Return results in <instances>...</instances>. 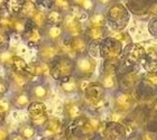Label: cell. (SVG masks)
<instances>
[{
	"label": "cell",
	"instance_id": "cell-1",
	"mask_svg": "<svg viewBox=\"0 0 157 140\" xmlns=\"http://www.w3.org/2000/svg\"><path fill=\"white\" fill-rule=\"evenodd\" d=\"M75 72V63L67 55H59L52 63H49V76L55 81H62L72 76Z\"/></svg>",
	"mask_w": 157,
	"mask_h": 140
},
{
	"label": "cell",
	"instance_id": "cell-2",
	"mask_svg": "<svg viewBox=\"0 0 157 140\" xmlns=\"http://www.w3.org/2000/svg\"><path fill=\"white\" fill-rule=\"evenodd\" d=\"M107 23L113 30L120 32L127 26L129 21V13L122 3H113L105 15Z\"/></svg>",
	"mask_w": 157,
	"mask_h": 140
},
{
	"label": "cell",
	"instance_id": "cell-3",
	"mask_svg": "<svg viewBox=\"0 0 157 140\" xmlns=\"http://www.w3.org/2000/svg\"><path fill=\"white\" fill-rule=\"evenodd\" d=\"M27 112L30 119V123L35 128H43L48 119L47 108L42 101L35 100L34 102H30L29 105L27 107Z\"/></svg>",
	"mask_w": 157,
	"mask_h": 140
},
{
	"label": "cell",
	"instance_id": "cell-4",
	"mask_svg": "<svg viewBox=\"0 0 157 140\" xmlns=\"http://www.w3.org/2000/svg\"><path fill=\"white\" fill-rule=\"evenodd\" d=\"M122 53V44L115 37H105L99 44V55L105 59H118Z\"/></svg>",
	"mask_w": 157,
	"mask_h": 140
},
{
	"label": "cell",
	"instance_id": "cell-5",
	"mask_svg": "<svg viewBox=\"0 0 157 140\" xmlns=\"http://www.w3.org/2000/svg\"><path fill=\"white\" fill-rule=\"evenodd\" d=\"M118 67H119V61L118 59H105L103 64V72H102L101 83L107 89H113L118 84Z\"/></svg>",
	"mask_w": 157,
	"mask_h": 140
},
{
	"label": "cell",
	"instance_id": "cell-6",
	"mask_svg": "<svg viewBox=\"0 0 157 140\" xmlns=\"http://www.w3.org/2000/svg\"><path fill=\"white\" fill-rule=\"evenodd\" d=\"M84 96L89 104L98 108L102 105L103 99L105 96V88L100 82L89 83L84 90Z\"/></svg>",
	"mask_w": 157,
	"mask_h": 140
},
{
	"label": "cell",
	"instance_id": "cell-7",
	"mask_svg": "<svg viewBox=\"0 0 157 140\" xmlns=\"http://www.w3.org/2000/svg\"><path fill=\"white\" fill-rule=\"evenodd\" d=\"M61 49L57 43H53L44 39V42L37 48V57L44 63H52L59 55H61Z\"/></svg>",
	"mask_w": 157,
	"mask_h": 140
},
{
	"label": "cell",
	"instance_id": "cell-8",
	"mask_svg": "<svg viewBox=\"0 0 157 140\" xmlns=\"http://www.w3.org/2000/svg\"><path fill=\"white\" fill-rule=\"evenodd\" d=\"M75 63V72L81 78H90L95 71V61L91 55L89 54H82L76 56Z\"/></svg>",
	"mask_w": 157,
	"mask_h": 140
},
{
	"label": "cell",
	"instance_id": "cell-9",
	"mask_svg": "<svg viewBox=\"0 0 157 140\" xmlns=\"http://www.w3.org/2000/svg\"><path fill=\"white\" fill-rule=\"evenodd\" d=\"M7 70V81L9 82V85L13 86L16 91H24L27 90L30 84V78L25 73L15 71L11 67H8Z\"/></svg>",
	"mask_w": 157,
	"mask_h": 140
},
{
	"label": "cell",
	"instance_id": "cell-10",
	"mask_svg": "<svg viewBox=\"0 0 157 140\" xmlns=\"http://www.w3.org/2000/svg\"><path fill=\"white\" fill-rule=\"evenodd\" d=\"M30 23V21H29ZM21 39L24 43L26 44L30 48H38V46L44 42V34H43V29L37 28L34 25L30 24L28 28L25 30V33L20 35Z\"/></svg>",
	"mask_w": 157,
	"mask_h": 140
},
{
	"label": "cell",
	"instance_id": "cell-11",
	"mask_svg": "<svg viewBox=\"0 0 157 140\" xmlns=\"http://www.w3.org/2000/svg\"><path fill=\"white\" fill-rule=\"evenodd\" d=\"M103 136L105 140H124L127 137L126 126L117 121H110L105 126Z\"/></svg>",
	"mask_w": 157,
	"mask_h": 140
},
{
	"label": "cell",
	"instance_id": "cell-12",
	"mask_svg": "<svg viewBox=\"0 0 157 140\" xmlns=\"http://www.w3.org/2000/svg\"><path fill=\"white\" fill-rule=\"evenodd\" d=\"M26 74L30 78V82H34L35 80L43 78L49 75V64L44 63L42 61L37 59L36 62L28 63Z\"/></svg>",
	"mask_w": 157,
	"mask_h": 140
},
{
	"label": "cell",
	"instance_id": "cell-13",
	"mask_svg": "<svg viewBox=\"0 0 157 140\" xmlns=\"http://www.w3.org/2000/svg\"><path fill=\"white\" fill-rule=\"evenodd\" d=\"M62 27L64 29V33L67 34L70 37L81 35L82 34V24L78 17L72 15L71 13H65L63 19Z\"/></svg>",
	"mask_w": 157,
	"mask_h": 140
},
{
	"label": "cell",
	"instance_id": "cell-14",
	"mask_svg": "<svg viewBox=\"0 0 157 140\" xmlns=\"http://www.w3.org/2000/svg\"><path fill=\"white\" fill-rule=\"evenodd\" d=\"M145 52L144 47L139 44H129V45L126 46V49H124V62L128 63V64H137L140 61H143L144 59Z\"/></svg>",
	"mask_w": 157,
	"mask_h": 140
},
{
	"label": "cell",
	"instance_id": "cell-15",
	"mask_svg": "<svg viewBox=\"0 0 157 140\" xmlns=\"http://www.w3.org/2000/svg\"><path fill=\"white\" fill-rule=\"evenodd\" d=\"M134 94H131L130 92L122 91L118 93L115 98V107L117 109V112H124V111L130 110L135 104Z\"/></svg>",
	"mask_w": 157,
	"mask_h": 140
},
{
	"label": "cell",
	"instance_id": "cell-16",
	"mask_svg": "<svg viewBox=\"0 0 157 140\" xmlns=\"http://www.w3.org/2000/svg\"><path fill=\"white\" fill-rule=\"evenodd\" d=\"M43 129L46 137H59L64 134V126L59 118H48Z\"/></svg>",
	"mask_w": 157,
	"mask_h": 140
},
{
	"label": "cell",
	"instance_id": "cell-17",
	"mask_svg": "<svg viewBox=\"0 0 157 140\" xmlns=\"http://www.w3.org/2000/svg\"><path fill=\"white\" fill-rule=\"evenodd\" d=\"M69 42L74 56L86 54L89 47V40L85 36H83L81 34V35L74 36V37H70Z\"/></svg>",
	"mask_w": 157,
	"mask_h": 140
},
{
	"label": "cell",
	"instance_id": "cell-18",
	"mask_svg": "<svg viewBox=\"0 0 157 140\" xmlns=\"http://www.w3.org/2000/svg\"><path fill=\"white\" fill-rule=\"evenodd\" d=\"M44 38L53 43H59L64 38V29L62 25H46L43 28Z\"/></svg>",
	"mask_w": 157,
	"mask_h": 140
},
{
	"label": "cell",
	"instance_id": "cell-19",
	"mask_svg": "<svg viewBox=\"0 0 157 140\" xmlns=\"http://www.w3.org/2000/svg\"><path fill=\"white\" fill-rule=\"evenodd\" d=\"M27 91H28L32 99H35L37 101H43L44 99L48 96L49 90L47 88V85L45 83H43V82H36V83L30 82Z\"/></svg>",
	"mask_w": 157,
	"mask_h": 140
},
{
	"label": "cell",
	"instance_id": "cell-20",
	"mask_svg": "<svg viewBox=\"0 0 157 140\" xmlns=\"http://www.w3.org/2000/svg\"><path fill=\"white\" fill-rule=\"evenodd\" d=\"M10 102H11V105L15 107L16 109H25L32 102V98H30V95L27 90L17 91L16 94L11 98Z\"/></svg>",
	"mask_w": 157,
	"mask_h": 140
},
{
	"label": "cell",
	"instance_id": "cell-21",
	"mask_svg": "<svg viewBox=\"0 0 157 140\" xmlns=\"http://www.w3.org/2000/svg\"><path fill=\"white\" fill-rule=\"evenodd\" d=\"M85 37L91 43H100L105 37H107L105 26H89Z\"/></svg>",
	"mask_w": 157,
	"mask_h": 140
},
{
	"label": "cell",
	"instance_id": "cell-22",
	"mask_svg": "<svg viewBox=\"0 0 157 140\" xmlns=\"http://www.w3.org/2000/svg\"><path fill=\"white\" fill-rule=\"evenodd\" d=\"M64 114L67 120L74 121L78 118H80L81 115H83L82 113V108L78 104V102H69L64 105Z\"/></svg>",
	"mask_w": 157,
	"mask_h": 140
},
{
	"label": "cell",
	"instance_id": "cell-23",
	"mask_svg": "<svg viewBox=\"0 0 157 140\" xmlns=\"http://www.w3.org/2000/svg\"><path fill=\"white\" fill-rule=\"evenodd\" d=\"M138 81V74L136 72H129V73H126L120 78L119 80V84H120V88L124 90V91H129L134 88L136 83Z\"/></svg>",
	"mask_w": 157,
	"mask_h": 140
},
{
	"label": "cell",
	"instance_id": "cell-24",
	"mask_svg": "<svg viewBox=\"0 0 157 140\" xmlns=\"http://www.w3.org/2000/svg\"><path fill=\"white\" fill-rule=\"evenodd\" d=\"M144 67L147 72L156 73L157 72V49H151L144 56Z\"/></svg>",
	"mask_w": 157,
	"mask_h": 140
},
{
	"label": "cell",
	"instance_id": "cell-25",
	"mask_svg": "<svg viewBox=\"0 0 157 140\" xmlns=\"http://www.w3.org/2000/svg\"><path fill=\"white\" fill-rule=\"evenodd\" d=\"M29 21H30V24L34 25L35 27L43 29V28L47 25V20H46V10L37 8L33 16L30 17Z\"/></svg>",
	"mask_w": 157,
	"mask_h": 140
},
{
	"label": "cell",
	"instance_id": "cell-26",
	"mask_svg": "<svg viewBox=\"0 0 157 140\" xmlns=\"http://www.w3.org/2000/svg\"><path fill=\"white\" fill-rule=\"evenodd\" d=\"M65 13L59 11L57 9H51L46 10V20L47 25H62L63 19H64Z\"/></svg>",
	"mask_w": 157,
	"mask_h": 140
},
{
	"label": "cell",
	"instance_id": "cell-27",
	"mask_svg": "<svg viewBox=\"0 0 157 140\" xmlns=\"http://www.w3.org/2000/svg\"><path fill=\"white\" fill-rule=\"evenodd\" d=\"M59 88L62 90L64 93H74L78 90V81L76 78H73L72 76H70L67 78H64L62 81H59Z\"/></svg>",
	"mask_w": 157,
	"mask_h": 140
},
{
	"label": "cell",
	"instance_id": "cell-28",
	"mask_svg": "<svg viewBox=\"0 0 157 140\" xmlns=\"http://www.w3.org/2000/svg\"><path fill=\"white\" fill-rule=\"evenodd\" d=\"M30 25L29 20L24 18L20 16H13V33L21 35L25 33V30L28 28V26Z\"/></svg>",
	"mask_w": 157,
	"mask_h": 140
},
{
	"label": "cell",
	"instance_id": "cell-29",
	"mask_svg": "<svg viewBox=\"0 0 157 140\" xmlns=\"http://www.w3.org/2000/svg\"><path fill=\"white\" fill-rule=\"evenodd\" d=\"M37 8H38V7H37V5L35 2L30 1V0H25V2H24V5H23V8H21L18 16L24 17V18H26V19L29 20L30 17L33 16Z\"/></svg>",
	"mask_w": 157,
	"mask_h": 140
},
{
	"label": "cell",
	"instance_id": "cell-30",
	"mask_svg": "<svg viewBox=\"0 0 157 140\" xmlns=\"http://www.w3.org/2000/svg\"><path fill=\"white\" fill-rule=\"evenodd\" d=\"M13 16L10 15L8 11L0 13V28L8 32L9 34L13 33Z\"/></svg>",
	"mask_w": 157,
	"mask_h": 140
},
{
	"label": "cell",
	"instance_id": "cell-31",
	"mask_svg": "<svg viewBox=\"0 0 157 140\" xmlns=\"http://www.w3.org/2000/svg\"><path fill=\"white\" fill-rule=\"evenodd\" d=\"M51 8L67 13L72 9V1L71 0H51Z\"/></svg>",
	"mask_w": 157,
	"mask_h": 140
},
{
	"label": "cell",
	"instance_id": "cell-32",
	"mask_svg": "<svg viewBox=\"0 0 157 140\" xmlns=\"http://www.w3.org/2000/svg\"><path fill=\"white\" fill-rule=\"evenodd\" d=\"M18 132L25 138V140H32L36 134V128L32 123H23L19 127Z\"/></svg>",
	"mask_w": 157,
	"mask_h": 140
},
{
	"label": "cell",
	"instance_id": "cell-33",
	"mask_svg": "<svg viewBox=\"0 0 157 140\" xmlns=\"http://www.w3.org/2000/svg\"><path fill=\"white\" fill-rule=\"evenodd\" d=\"M11 69H13L15 71L20 72V73H25L26 74L27 67H28V63L18 55H15L13 57V62H11Z\"/></svg>",
	"mask_w": 157,
	"mask_h": 140
},
{
	"label": "cell",
	"instance_id": "cell-34",
	"mask_svg": "<svg viewBox=\"0 0 157 140\" xmlns=\"http://www.w3.org/2000/svg\"><path fill=\"white\" fill-rule=\"evenodd\" d=\"M16 55L13 51H10L9 48L5 49V51H1L0 52V65L3 66V67H10L11 66V62H13V57Z\"/></svg>",
	"mask_w": 157,
	"mask_h": 140
},
{
	"label": "cell",
	"instance_id": "cell-35",
	"mask_svg": "<svg viewBox=\"0 0 157 140\" xmlns=\"http://www.w3.org/2000/svg\"><path fill=\"white\" fill-rule=\"evenodd\" d=\"M24 2H25V0H8L7 11L13 16H18L23 8Z\"/></svg>",
	"mask_w": 157,
	"mask_h": 140
},
{
	"label": "cell",
	"instance_id": "cell-36",
	"mask_svg": "<svg viewBox=\"0 0 157 140\" xmlns=\"http://www.w3.org/2000/svg\"><path fill=\"white\" fill-rule=\"evenodd\" d=\"M107 24L105 15L101 13H94L89 17V25L90 26H105Z\"/></svg>",
	"mask_w": 157,
	"mask_h": 140
},
{
	"label": "cell",
	"instance_id": "cell-37",
	"mask_svg": "<svg viewBox=\"0 0 157 140\" xmlns=\"http://www.w3.org/2000/svg\"><path fill=\"white\" fill-rule=\"evenodd\" d=\"M71 1H72V5L80 7L85 11H90L95 6V0H71Z\"/></svg>",
	"mask_w": 157,
	"mask_h": 140
},
{
	"label": "cell",
	"instance_id": "cell-38",
	"mask_svg": "<svg viewBox=\"0 0 157 140\" xmlns=\"http://www.w3.org/2000/svg\"><path fill=\"white\" fill-rule=\"evenodd\" d=\"M10 43V34L2 28H0V52L9 48Z\"/></svg>",
	"mask_w": 157,
	"mask_h": 140
},
{
	"label": "cell",
	"instance_id": "cell-39",
	"mask_svg": "<svg viewBox=\"0 0 157 140\" xmlns=\"http://www.w3.org/2000/svg\"><path fill=\"white\" fill-rule=\"evenodd\" d=\"M11 107L13 105H11V102H10L9 99H6L5 95L0 96V113L3 114V115H7V114L9 113Z\"/></svg>",
	"mask_w": 157,
	"mask_h": 140
},
{
	"label": "cell",
	"instance_id": "cell-40",
	"mask_svg": "<svg viewBox=\"0 0 157 140\" xmlns=\"http://www.w3.org/2000/svg\"><path fill=\"white\" fill-rule=\"evenodd\" d=\"M9 82L7 81L6 78H3L0 76V96H3L7 92L9 91Z\"/></svg>",
	"mask_w": 157,
	"mask_h": 140
},
{
	"label": "cell",
	"instance_id": "cell-41",
	"mask_svg": "<svg viewBox=\"0 0 157 140\" xmlns=\"http://www.w3.org/2000/svg\"><path fill=\"white\" fill-rule=\"evenodd\" d=\"M115 38L118 39L121 44H129L130 43V38H129V36H128L127 33H124V32H117L115 35Z\"/></svg>",
	"mask_w": 157,
	"mask_h": 140
},
{
	"label": "cell",
	"instance_id": "cell-42",
	"mask_svg": "<svg viewBox=\"0 0 157 140\" xmlns=\"http://www.w3.org/2000/svg\"><path fill=\"white\" fill-rule=\"evenodd\" d=\"M145 78H146V82H147L148 84H151V86H157V74L156 73L148 72Z\"/></svg>",
	"mask_w": 157,
	"mask_h": 140
},
{
	"label": "cell",
	"instance_id": "cell-43",
	"mask_svg": "<svg viewBox=\"0 0 157 140\" xmlns=\"http://www.w3.org/2000/svg\"><path fill=\"white\" fill-rule=\"evenodd\" d=\"M8 136H9V131L7 127L3 124H0V140H7Z\"/></svg>",
	"mask_w": 157,
	"mask_h": 140
},
{
	"label": "cell",
	"instance_id": "cell-44",
	"mask_svg": "<svg viewBox=\"0 0 157 140\" xmlns=\"http://www.w3.org/2000/svg\"><path fill=\"white\" fill-rule=\"evenodd\" d=\"M149 32H151L155 37H157V17L153 19L149 24Z\"/></svg>",
	"mask_w": 157,
	"mask_h": 140
},
{
	"label": "cell",
	"instance_id": "cell-45",
	"mask_svg": "<svg viewBox=\"0 0 157 140\" xmlns=\"http://www.w3.org/2000/svg\"><path fill=\"white\" fill-rule=\"evenodd\" d=\"M7 140H25V138H24L19 132H15V134H9Z\"/></svg>",
	"mask_w": 157,
	"mask_h": 140
},
{
	"label": "cell",
	"instance_id": "cell-46",
	"mask_svg": "<svg viewBox=\"0 0 157 140\" xmlns=\"http://www.w3.org/2000/svg\"><path fill=\"white\" fill-rule=\"evenodd\" d=\"M7 6H8V0H0V13L7 11Z\"/></svg>",
	"mask_w": 157,
	"mask_h": 140
},
{
	"label": "cell",
	"instance_id": "cell-47",
	"mask_svg": "<svg viewBox=\"0 0 157 140\" xmlns=\"http://www.w3.org/2000/svg\"><path fill=\"white\" fill-rule=\"evenodd\" d=\"M143 140H156L155 137L151 134H145V138H143Z\"/></svg>",
	"mask_w": 157,
	"mask_h": 140
},
{
	"label": "cell",
	"instance_id": "cell-48",
	"mask_svg": "<svg viewBox=\"0 0 157 140\" xmlns=\"http://www.w3.org/2000/svg\"><path fill=\"white\" fill-rule=\"evenodd\" d=\"M110 1L111 0H95V2L100 3V5H108V3H110Z\"/></svg>",
	"mask_w": 157,
	"mask_h": 140
},
{
	"label": "cell",
	"instance_id": "cell-49",
	"mask_svg": "<svg viewBox=\"0 0 157 140\" xmlns=\"http://www.w3.org/2000/svg\"><path fill=\"white\" fill-rule=\"evenodd\" d=\"M151 13H153L154 15H156V16H157V2L155 3L154 6H153V8H151Z\"/></svg>",
	"mask_w": 157,
	"mask_h": 140
},
{
	"label": "cell",
	"instance_id": "cell-50",
	"mask_svg": "<svg viewBox=\"0 0 157 140\" xmlns=\"http://www.w3.org/2000/svg\"><path fill=\"white\" fill-rule=\"evenodd\" d=\"M5 118H6V115H3V114L0 113V124H2L3 120H5Z\"/></svg>",
	"mask_w": 157,
	"mask_h": 140
},
{
	"label": "cell",
	"instance_id": "cell-51",
	"mask_svg": "<svg viewBox=\"0 0 157 140\" xmlns=\"http://www.w3.org/2000/svg\"><path fill=\"white\" fill-rule=\"evenodd\" d=\"M39 140H54V138H52V137H46V136H44V137H43L42 139H39Z\"/></svg>",
	"mask_w": 157,
	"mask_h": 140
},
{
	"label": "cell",
	"instance_id": "cell-52",
	"mask_svg": "<svg viewBox=\"0 0 157 140\" xmlns=\"http://www.w3.org/2000/svg\"><path fill=\"white\" fill-rule=\"evenodd\" d=\"M80 140H92V139H90V137H89V136H82Z\"/></svg>",
	"mask_w": 157,
	"mask_h": 140
},
{
	"label": "cell",
	"instance_id": "cell-53",
	"mask_svg": "<svg viewBox=\"0 0 157 140\" xmlns=\"http://www.w3.org/2000/svg\"><path fill=\"white\" fill-rule=\"evenodd\" d=\"M154 110L157 112V103H156V104H155V107H154Z\"/></svg>",
	"mask_w": 157,
	"mask_h": 140
}]
</instances>
